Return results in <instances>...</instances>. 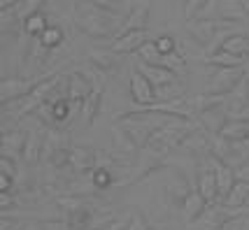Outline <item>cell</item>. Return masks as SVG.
I'll list each match as a JSON object with an SVG mask.
<instances>
[{
    "label": "cell",
    "mask_w": 249,
    "mask_h": 230,
    "mask_svg": "<svg viewBox=\"0 0 249 230\" xmlns=\"http://www.w3.org/2000/svg\"><path fill=\"white\" fill-rule=\"evenodd\" d=\"M247 77V70L242 67H217V72L210 77V82L200 93H210V96H231L235 88L242 84V79Z\"/></svg>",
    "instance_id": "1"
},
{
    "label": "cell",
    "mask_w": 249,
    "mask_h": 230,
    "mask_svg": "<svg viewBox=\"0 0 249 230\" xmlns=\"http://www.w3.org/2000/svg\"><path fill=\"white\" fill-rule=\"evenodd\" d=\"M44 79H17V77H10V79H2L0 84V91H2V105L7 102H17V100L31 96L37 84H42Z\"/></svg>",
    "instance_id": "2"
},
{
    "label": "cell",
    "mask_w": 249,
    "mask_h": 230,
    "mask_svg": "<svg viewBox=\"0 0 249 230\" xmlns=\"http://www.w3.org/2000/svg\"><path fill=\"white\" fill-rule=\"evenodd\" d=\"M130 96H133L138 107H152V105H156V88L152 86V82L142 75L138 67L130 75Z\"/></svg>",
    "instance_id": "3"
},
{
    "label": "cell",
    "mask_w": 249,
    "mask_h": 230,
    "mask_svg": "<svg viewBox=\"0 0 249 230\" xmlns=\"http://www.w3.org/2000/svg\"><path fill=\"white\" fill-rule=\"evenodd\" d=\"M228 221H233L231 214H228V209L212 205V207H207L205 212H203V216L198 221H194L189 228L191 230H226Z\"/></svg>",
    "instance_id": "4"
},
{
    "label": "cell",
    "mask_w": 249,
    "mask_h": 230,
    "mask_svg": "<svg viewBox=\"0 0 249 230\" xmlns=\"http://www.w3.org/2000/svg\"><path fill=\"white\" fill-rule=\"evenodd\" d=\"M98 165V151L93 147L87 144H77L70 149V167L75 175H84V172H93Z\"/></svg>",
    "instance_id": "5"
},
{
    "label": "cell",
    "mask_w": 249,
    "mask_h": 230,
    "mask_svg": "<svg viewBox=\"0 0 249 230\" xmlns=\"http://www.w3.org/2000/svg\"><path fill=\"white\" fill-rule=\"evenodd\" d=\"M165 193H168V200L173 202L175 207H184L186 197L194 193V188H191V179H189L182 170H175V177L168 181Z\"/></svg>",
    "instance_id": "6"
},
{
    "label": "cell",
    "mask_w": 249,
    "mask_h": 230,
    "mask_svg": "<svg viewBox=\"0 0 249 230\" xmlns=\"http://www.w3.org/2000/svg\"><path fill=\"white\" fill-rule=\"evenodd\" d=\"M91 91H93V88H91L89 79L82 75V72H70V75H68V100H70V105H72L75 112H77V107L84 105V100L89 98Z\"/></svg>",
    "instance_id": "7"
},
{
    "label": "cell",
    "mask_w": 249,
    "mask_h": 230,
    "mask_svg": "<svg viewBox=\"0 0 249 230\" xmlns=\"http://www.w3.org/2000/svg\"><path fill=\"white\" fill-rule=\"evenodd\" d=\"M196 191L203 196V200L207 202V207L217 205L219 200V186H217V177L214 172L207 167V165H200V172H198V184H196Z\"/></svg>",
    "instance_id": "8"
},
{
    "label": "cell",
    "mask_w": 249,
    "mask_h": 230,
    "mask_svg": "<svg viewBox=\"0 0 249 230\" xmlns=\"http://www.w3.org/2000/svg\"><path fill=\"white\" fill-rule=\"evenodd\" d=\"M228 121H231V116H228L226 105H221V107H212V110L198 114V123L203 126V131L212 132V135H219V132L224 131V126H226Z\"/></svg>",
    "instance_id": "9"
},
{
    "label": "cell",
    "mask_w": 249,
    "mask_h": 230,
    "mask_svg": "<svg viewBox=\"0 0 249 230\" xmlns=\"http://www.w3.org/2000/svg\"><path fill=\"white\" fill-rule=\"evenodd\" d=\"M89 61L91 66L100 70V72H107V75H114L119 70L121 56L114 54L112 49H89Z\"/></svg>",
    "instance_id": "10"
},
{
    "label": "cell",
    "mask_w": 249,
    "mask_h": 230,
    "mask_svg": "<svg viewBox=\"0 0 249 230\" xmlns=\"http://www.w3.org/2000/svg\"><path fill=\"white\" fill-rule=\"evenodd\" d=\"M149 42V35H147V31H130V33L121 35V37H117L114 42H112V51L114 54H130V51H138L142 44Z\"/></svg>",
    "instance_id": "11"
},
{
    "label": "cell",
    "mask_w": 249,
    "mask_h": 230,
    "mask_svg": "<svg viewBox=\"0 0 249 230\" xmlns=\"http://www.w3.org/2000/svg\"><path fill=\"white\" fill-rule=\"evenodd\" d=\"M149 10H152V5H149V2H135V5H133V12H130L128 19H126L124 31L119 33V37L121 35H126V33H130V31H147Z\"/></svg>",
    "instance_id": "12"
},
{
    "label": "cell",
    "mask_w": 249,
    "mask_h": 230,
    "mask_svg": "<svg viewBox=\"0 0 249 230\" xmlns=\"http://www.w3.org/2000/svg\"><path fill=\"white\" fill-rule=\"evenodd\" d=\"M140 70L142 75L147 77L149 82H152L154 88H163V86H170V84H175L177 79H175V75L168 70V67H161V66H147V63H140Z\"/></svg>",
    "instance_id": "13"
},
{
    "label": "cell",
    "mask_w": 249,
    "mask_h": 230,
    "mask_svg": "<svg viewBox=\"0 0 249 230\" xmlns=\"http://www.w3.org/2000/svg\"><path fill=\"white\" fill-rule=\"evenodd\" d=\"M42 147H44V132L40 131H28V140H26V149H23V161L26 165H37L42 161Z\"/></svg>",
    "instance_id": "14"
},
{
    "label": "cell",
    "mask_w": 249,
    "mask_h": 230,
    "mask_svg": "<svg viewBox=\"0 0 249 230\" xmlns=\"http://www.w3.org/2000/svg\"><path fill=\"white\" fill-rule=\"evenodd\" d=\"M26 140H28V132H23V131L5 132V135H2V156H5V158H17L19 153L23 156Z\"/></svg>",
    "instance_id": "15"
},
{
    "label": "cell",
    "mask_w": 249,
    "mask_h": 230,
    "mask_svg": "<svg viewBox=\"0 0 249 230\" xmlns=\"http://www.w3.org/2000/svg\"><path fill=\"white\" fill-rule=\"evenodd\" d=\"M207 209V202L203 200V196L198 193V191H194L191 196L186 197L184 207H182V216H184V221L191 226L194 221H198L200 216H203V212Z\"/></svg>",
    "instance_id": "16"
},
{
    "label": "cell",
    "mask_w": 249,
    "mask_h": 230,
    "mask_svg": "<svg viewBox=\"0 0 249 230\" xmlns=\"http://www.w3.org/2000/svg\"><path fill=\"white\" fill-rule=\"evenodd\" d=\"M249 205V184L235 181V186L231 188V193L224 197V207L226 209H245Z\"/></svg>",
    "instance_id": "17"
},
{
    "label": "cell",
    "mask_w": 249,
    "mask_h": 230,
    "mask_svg": "<svg viewBox=\"0 0 249 230\" xmlns=\"http://www.w3.org/2000/svg\"><path fill=\"white\" fill-rule=\"evenodd\" d=\"M219 19L242 23L245 19H247V14H245V10H242L240 0H219Z\"/></svg>",
    "instance_id": "18"
},
{
    "label": "cell",
    "mask_w": 249,
    "mask_h": 230,
    "mask_svg": "<svg viewBox=\"0 0 249 230\" xmlns=\"http://www.w3.org/2000/svg\"><path fill=\"white\" fill-rule=\"evenodd\" d=\"M100 105H103V91L93 88L89 93V98L84 100V105H82V119H84L87 126H91L96 121V116L100 114Z\"/></svg>",
    "instance_id": "19"
},
{
    "label": "cell",
    "mask_w": 249,
    "mask_h": 230,
    "mask_svg": "<svg viewBox=\"0 0 249 230\" xmlns=\"http://www.w3.org/2000/svg\"><path fill=\"white\" fill-rule=\"evenodd\" d=\"M205 61L207 63H212V66H217V67H242L245 63H247L245 56L228 54V51H224V49H217L214 54L205 56Z\"/></svg>",
    "instance_id": "20"
},
{
    "label": "cell",
    "mask_w": 249,
    "mask_h": 230,
    "mask_svg": "<svg viewBox=\"0 0 249 230\" xmlns=\"http://www.w3.org/2000/svg\"><path fill=\"white\" fill-rule=\"evenodd\" d=\"M170 149H173V147H170V142H168V140L163 137L161 132H156L152 140H149V144H147V147H144L142 151H147L149 156H152V158H156V161L161 163L163 158H165V156L170 153Z\"/></svg>",
    "instance_id": "21"
},
{
    "label": "cell",
    "mask_w": 249,
    "mask_h": 230,
    "mask_svg": "<svg viewBox=\"0 0 249 230\" xmlns=\"http://www.w3.org/2000/svg\"><path fill=\"white\" fill-rule=\"evenodd\" d=\"M49 26H52V23H49V16H47L44 12H37V14H33V16H28V19L23 21V31L37 40Z\"/></svg>",
    "instance_id": "22"
},
{
    "label": "cell",
    "mask_w": 249,
    "mask_h": 230,
    "mask_svg": "<svg viewBox=\"0 0 249 230\" xmlns=\"http://www.w3.org/2000/svg\"><path fill=\"white\" fill-rule=\"evenodd\" d=\"M63 37H65L63 28H61V26H56V23H52V26H49V28L37 37V40L42 42L44 49H49V51H52V49H56V47H61V44H63Z\"/></svg>",
    "instance_id": "23"
},
{
    "label": "cell",
    "mask_w": 249,
    "mask_h": 230,
    "mask_svg": "<svg viewBox=\"0 0 249 230\" xmlns=\"http://www.w3.org/2000/svg\"><path fill=\"white\" fill-rule=\"evenodd\" d=\"M221 49L228 51V54H235V56H247V51H249V35H245V33L231 35L226 42L221 44Z\"/></svg>",
    "instance_id": "24"
},
{
    "label": "cell",
    "mask_w": 249,
    "mask_h": 230,
    "mask_svg": "<svg viewBox=\"0 0 249 230\" xmlns=\"http://www.w3.org/2000/svg\"><path fill=\"white\" fill-rule=\"evenodd\" d=\"M112 137H114V144H117V149H119V156L121 153H124V156H130V153L138 151L135 142L130 140L128 135H126V131L119 128V126H114V128H112Z\"/></svg>",
    "instance_id": "25"
},
{
    "label": "cell",
    "mask_w": 249,
    "mask_h": 230,
    "mask_svg": "<svg viewBox=\"0 0 249 230\" xmlns=\"http://www.w3.org/2000/svg\"><path fill=\"white\" fill-rule=\"evenodd\" d=\"M138 56H140V63H147V66H161L163 63V56L161 51L156 49V42L149 40L147 44H142L138 49Z\"/></svg>",
    "instance_id": "26"
},
{
    "label": "cell",
    "mask_w": 249,
    "mask_h": 230,
    "mask_svg": "<svg viewBox=\"0 0 249 230\" xmlns=\"http://www.w3.org/2000/svg\"><path fill=\"white\" fill-rule=\"evenodd\" d=\"M91 184L96 186V191H105V188L112 186V172L107 167H96L91 172Z\"/></svg>",
    "instance_id": "27"
},
{
    "label": "cell",
    "mask_w": 249,
    "mask_h": 230,
    "mask_svg": "<svg viewBox=\"0 0 249 230\" xmlns=\"http://www.w3.org/2000/svg\"><path fill=\"white\" fill-rule=\"evenodd\" d=\"M72 112H75V110H72V105H70V100H68V98H63V100H58V102H54V110H52V114H54V123L68 121Z\"/></svg>",
    "instance_id": "28"
},
{
    "label": "cell",
    "mask_w": 249,
    "mask_h": 230,
    "mask_svg": "<svg viewBox=\"0 0 249 230\" xmlns=\"http://www.w3.org/2000/svg\"><path fill=\"white\" fill-rule=\"evenodd\" d=\"M154 42H156V49L161 51V56H170L177 51V42H175L173 35H159Z\"/></svg>",
    "instance_id": "29"
},
{
    "label": "cell",
    "mask_w": 249,
    "mask_h": 230,
    "mask_svg": "<svg viewBox=\"0 0 249 230\" xmlns=\"http://www.w3.org/2000/svg\"><path fill=\"white\" fill-rule=\"evenodd\" d=\"M203 2H205V0H189V2H184V19H186V23L198 21L200 10H203Z\"/></svg>",
    "instance_id": "30"
},
{
    "label": "cell",
    "mask_w": 249,
    "mask_h": 230,
    "mask_svg": "<svg viewBox=\"0 0 249 230\" xmlns=\"http://www.w3.org/2000/svg\"><path fill=\"white\" fill-rule=\"evenodd\" d=\"M126 230H154V226L144 219L142 214H133V219H130V223H128V228Z\"/></svg>",
    "instance_id": "31"
},
{
    "label": "cell",
    "mask_w": 249,
    "mask_h": 230,
    "mask_svg": "<svg viewBox=\"0 0 249 230\" xmlns=\"http://www.w3.org/2000/svg\"><path fill=\"white\" fill-rule=\"evenodd\" d=\"M0 172L2 175H7V177H12V179H17V167H14V161L12 158H0Z\"/></svg>",
    "instance_id": "32"
},
{
    "label": "cell",
    "mask_w": 249,
    "mask_h": 230,
    "mask_svg": "<svg viewBox=\"0 0 249 230\" xmlns=\"http://www.w3.org/2000/svg\"><path fill=\"white\" fill-rule=\"evenodd\" d=\"M235 179H238V181H245V184H249V163L235 167Z\"/></svg>",
    "instance_id": "33"
},
{
    "label": "cell",
    "mask_w": 249,
    "mask_h": 230,
    "mask_svg": "<svg viewBox=\"0 0 249 230\" xmlns=\"http://www.w3.org/2000/svg\"><path fill=\"white\" fill-rule=\"evenodd\" d=\"M245 219H247V216H245ZM245 219H238V221H233V223H228L226 230H242L245 228Z\"/></svg>",
    "instance_id": "34"
},
{
    "label": "cell",
    "mask_w": 249,
    "mask_h": 230,
    "mask_svg": "<svg viewBox=\"0 0 249 230\" xmlns=\"http://www.w3.org/2000/svg\"><path fill=\"white\" fill-rule=\"evenodd\" d=\"M21 230H44V226H40V223H28V226H21Z\"/></svg>",
    "instance_id": "35"
},
{
    "label": "cell",
    "mask_w": 249,
    "mask_h": 230,
    "mask_svg": "<svg viewBox=\"0 0 249 230\" xmlns=\"http://www.w3.org/2000/svg\"><path fill=\"white\" fill-rule=\"evenodd\" d=\"M247 207H249V205H247Z\"/></svg>",
    "instance_id": "36"
}]
</instances>
